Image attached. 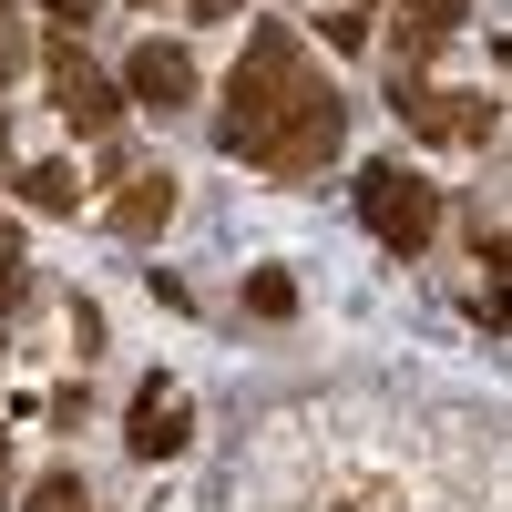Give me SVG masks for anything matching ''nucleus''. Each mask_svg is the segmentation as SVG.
Wrapping results in <instances>:
<instances>
[{
	"instance_id": "nucleus-12",
	"label": "nucleus",
	"mask_w": 512,
	"mask_h": 512,
	"mask_svg": "<svg viewBox=\"0 0 512 512\" xmlns=\"http://www.w3.org/2000/svg\"><path fill=\"white\" fill-rule=\"evenodd\" d=\"M21 512H93V492H82V472H41Z\"/></svg>"
},
{
	"instance_id": "nucleus-6",
	"label": "nucleus",
	"mask_w": 512,
	"mask_h": 512,
	"mask_svg": "<svg viewBox=\"0 0 512 512\" xmlns=\"http://www.w3.org/2000/svg\"><path fill=\"white\" fill-rule=\"evenodd\" d=\"M123 103H144V113H185V103H195V52H185V41H144V52L123 62Z\"/></svg>"
},
{
	"instance_id": "nucleus-1",
	"label": "nucleus",
	"mask_w": 512,
	"mask_h": 512,
	"mask_svg": "<svg viewBox=\"0 0 512 512\" xmlns=\"http://www.w3.org/2000/svg\"><path fill=\"white\" fill-rule=\"evenodd\" d=\"M318 93V72H308V41H297L287 21H256L246 31V62H236V82H226V113H216V144L236 154V164H256L267 154V134Z\"/></svg>"
},
{
	"instance_id": "nucleus-7",
	"label": "nucleus",
	"mask_w": 512,
	"mask_h": 512,
	"mask_svg": "<svg viewBox=\"0 0 512 512\" xmlns=\"http://www.w3.org/2000/svg\"><path fill=\"white\" fill-rule=\"evenodd\" d=\"M123 441H134V461H175V451L195 441V420H185V400H175V379H144V390H134Z\"/></svg>"
},
{
	"instance_id": "nucleus-15",
	"label": "nucleus",
	"mask_w": 512,
	"mask_h": 512,
	"mask_svg": "<svg viewBox=\"0 0 512 512\" xmlns=\"http://www.w3.org/2000/svg\"><path fill=\"white\" fill-rule=\"evenodd\" d=\"M21 287H31V246L0 226V297H21Z\"/></svg>"
},
{
	"instance_id": "nucleus-3",
	"label": "nucleus",
	"mask_w": 512,
	"mask_h": 512,
	"mask_svg": "<svg viewBox=\"0 0 512 512\" xmlns=\"http://www.w3.org/2000/svg\"><path fill=\"white\" fill-rule=\"evenodd\" d=\"M338 144H349V93H338V82H318V93L297 103L277 134H267L256 175H277V185H318L328 164H338Z\"/></svg>"
},
{
	"instance_id": "nucleus-19",
	"label": "nucleus",
	"mask_w": 512,
	"mask_h": 512,
	"mask_svg": "<svg viewBox=\"0 0 512 512\" xmlns=\"http://www.w3.org/2000/svg\"><path fill=\"white\" fill-rule=\"evenodd\" d=\"M0 154H11V113H0Z\"/></svg>"
},
{
	"instance_id": "nucleus-13",
	"label": "nucleus",
	"mask_w": 512,
	"mask_h": 512,
	"mask_svg": "<svg viewBox=\"0 0 512 512\" xmlns=\"http://www.w3.org/2000/svg\"><path fill=\"white\" fill-rule=\"evenodd\" d=\"M41 21H52V41H82L103 21V0H41Z\"/></svg>"
},
{
	"instance_id": "nucleus-8",
	"label": "nucleus",
	"mask_w": 512,
	"mask_h": 512,
	"mask_svg": "<svg viewBox=\"0 0 512 512\" xmlns=\"http://www.w3.org/2000/svg\"><path fill=\"white\" fill-rule=\"evenodd\" d=\"M390 11H400V21H390V62H400V72H420V62H431L461 21H472V0H390Z\"/></svg>"
},
{
	"instance_id": "nucleus-20",
	"label": "nucleus",
	"mask_w": 512,
	"mask_h": 512,
	"mask_svg": "<svg viewBox=\"0 0 512 512\" xmlns=\"http://www.w3.org/2000/svg\"><path fill=\"white\" fill-rule=\"evenodd\" d=\"M0 21H11V0H0Z\"/></svg>"
},
{
	"instance_id": "nucleus-17",
	"label": "nucleus",
	"mask_w": 512,
	"mask_h": 512,
	"mask_svg": "<svg viewBox=\"0 0 512 512\" xmlns=\"http://www.w3.org/2000/svg\"><path fill=\"white\" fill-rule=\"evenodd\" d=\"M195 21H236V0H195Z\"/></svg>"
},
{
	"instance_id": "nucleus-9",
	"label": "nucleus",
	"mask_w": 512,
	"mask_h": 512,
	"mask_svg": "<svg viewBox=\"0 0 512 512\" xmlns=\"http://www.w3.org/2000/svg\"><path fill=\"white\" fill-rule=\"evenodd\" d=\"M123 246H154L164 226H175V175H123L113 185V216H103Z\"/></svg>"
},
{
	"instance_id": "nucleus-4",
	"label": "nucleus",
	"mask_w": 512,
	"mask_h": 512,
	"mask_svg": "<svg viewBox=\"0 0 512 512\" xmlns=\"http://www.w3.org/2000/svg\"><path fill=\"white\" fill-rule=\"evenodd\" d=\"M359 226L390 246V256H420V246H431V226H441L431 175H410L400 154H390V164H359Z\"/></svg>"
},
{
	"instance_id": "nucleus-10",
	"label": "nucleus",
	"mask_w": 512,
	"mask_h": 512,
	"mask_svg": "<svg viewBox=\"0 0 512 512\" xmlns=\"http://www.w3.org/2000/svg\"><path fill=\"white\" fill-rule=\"evenodd\" d=\"M11 195L31 216H82V175L72 164H11Z\"/></svg>"
},
{
	"instance_id": "nucleus-18",
	"label": "nucleus",
	"mask_w": 512,
	"mask_h": 512,
	"mask_svg": "<svg viewBox=\"0 0 512 512\" xmlns=\"http://www.w3.org/2000/svg\"><path fill=\"white\" fill-rule=\"evenodd\" d=\"M0 502H11V451H0Z\"/></svg>"
},
{
	"instance_id": "nucleus-11",
	"label": "nucleus",
	"mask_w": 512,
	"mask_h": 512,
	"mask_svg": "<svg viewBox=\"0 0 512 512\" xmlns=\"http://www.w3.org/2000/svg\"><path fill=\"white\" fill-rule=\"evenodd\" d=\"M246 318H267V328L297 318V277H287V267H256V277H246Z\"/></svg>"
},
{
	"instance_id": "nucleus-16",
	"label": "nucleus",
	"mask_w": 512,
	"mask_h": 512,
	"mask_svg": "<svg viewBox=\"0 0 512 512\" xmlns=\"http://www.w3.org/2000/svg\"><path fill=\"white\" fill-rule=\"evenodd\" d=\"M318 31L338 41V52H369V11H318Z\"/></svg>"
},
{
	"instance_id": "nucleus-5",
	"label": "nucleus",
	"mask_w": 512,
	"mask_h": 512,
	"mask_svg": "<svg viewBox=\"0 0 512 512\" xmlns=\"http://www.w3.org/2000/svg\"><path fill=\"white\" fill-rule=\"evenodd\" d=\"M41 82H52V113L72 123V134H113L123 123V82L103 62H82L72 41H52V62H41Z\"/></svg>"
},
{
	"instance_id": "nucleus-2",
	"label": "nucleus",
	"mask_w": 512,
	"mask_h": 512,
	"mask_svg": "<svg viewBox=\"0 0 512 512\" xmlns=\"http://www.w3.org/2000/svg\"><path fill=\"white\" fill-rule=\"evenodd\" d=\"M390 113L410 123L420 144H451V154L502 144V103H492V93H451V82H431V72H400V82H390Z\"/></svg>"
},
{
	"instance_id": "nucleus-14",
	"label": "nucleus",
	"mask_w": 512,
	"mask_h": 512,
	"mask_svg": "<svg viewBox=\"0 0 512 512\" xmlns=\"http://www.w3.org/2000/svg\"><path fill=\"white\" fill-rule=\"evenodd\" d=\"M62 328H72V359H93V349H103V308H93V297H72Z\"/></svg>"
}]
</instances>
